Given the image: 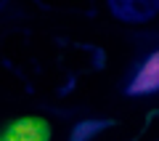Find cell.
Returning <instances> with one entry per match:
<instances>
[{
  "mask_svg": "<svg viewBox=\"0 0 159 141\" xmlns=\"http://www.w3.org/2000/svg\"><path fill=\"white\" fill-rule=\"evenodd\" d=\"M114 16L125 22H146L159 13V0H109Z\"/></svg>",
  "mask_w": 159,
  "mask_h": 141,
  "instance_id": "7a4b0ae2",
  "label": "cell"
},
{
  "mask_svg": "<svg viewBox=\"0 0 159 141\" xmlns=\"http://www.w3.org/2000/svg\"><path fill=\"white\" fill-rule=\"evenodd\" d=\"M154 90H159V53L146 59V64L138 69L135 80L130 83L127 93L130 96H143V93H154Z\"/></svg>",
  "mask_w": 159,
  "mask_h": 141,
  "instance_id": "3957f363",
  "label": "cell"
},
{
  "mask_svg": "<svg viewBox=\"0 0 159 141\" xmlns=\"http://www.w3.org/2000/svg\"><path fill=\"white\" fill-rule=\"evenodd\" d=\"M106 128V123H82L77 130H74V139L72 141H88L90 139V133H96V130Z\"/></svg>",
  "mask_w": 159,
  "mask_h": 141,
  "instance_id": "277c9868",
  "label": "cell"
},
{
  "mask_svg": "<svg viewBox=\"0 0 159 141\" xmlns=\"http://www.w3.org/2000/svg\"><path fill=\"white\" fill-rule=\"evenodd\" d=\"M0 141H51V125L43 117H19L0 133Z\"/></svg>",
  "mask_w": 159,
  "mask_h": 141,
  "instance_id": "6da1fadb",
  "label": "cell"
}]
</instances>
